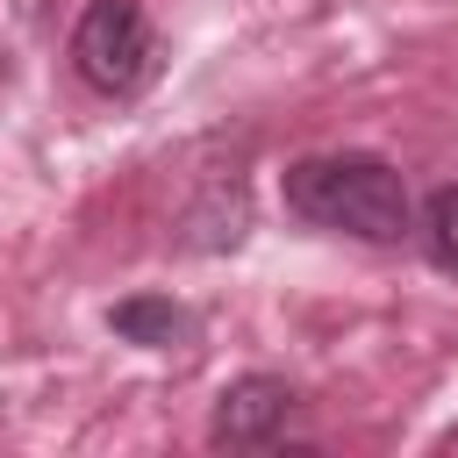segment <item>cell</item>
<instances>
[{
	"mask_svg": "<svg viewBox=\"0 0 458 458\" xmlns=\"http://www.w3.org/2000/svg\"><path fill=\"white\" fill-rule=\"evenodd\" d=\"M286 208L301 222H322L365 243H394L408 229V186L372 150H322V157L286 165Z\"/></svg>",
	"mask_w": 458,
	"mask_h": 458,
	"instance_id": "6da1fadb",
	"label": "cell"
},
{
	"mask_svg": "<svg viewBox=\"0 0 458 458\" xmlns=\"http://www.w3.org/2000/svg\"><path fill=\"white\" fill-rule=\"evenodd\" d=\"M72 64L107 100L143 93L157 72V29H150L143 0H86V14L72 29Z\"/></svg>",
	"mask_w": 458,
	"mask_h": 458,
	"instance_id": "7a4b0ae2",
	"label": "cell"
},
{
	"mask_svg": "<svg viewBox=\"0 0 458 458\" xmlns=\"http://www.w3.org/2000/svg\"><path fill=\"white\" fill-rule=\"evenodd\" d=\"M293 386L272 379V372H243L215 394V415H208V444L215 451H272L293 422Z\"/></svg>",
	"mask_w": 458,
	"mask_h": 458,
	"instance_id": "3957f363",
	"label": "cell"
},
{
	"mask_svg": "<svg viewBox=\"0 0 458 458\" xmlns=\"http://www.w3.org/2000/svg\"><path fill=\"white\" fill-rule=\"evenodd\" d=\"M107 329L129 336V344H143V351H179V344H193L200 322H193L172 293H129V301L107 308Z\"/></svg>",
	"mask_w": 458,
	"mask_h": 458,
	"instance_id": "277c9868",
	"label": "cell"
},
{
	"mask_svg": "<svg viewBox=\"0 0 458 458\" xmlns=\"http://www.w3.org/2000/svg\"><path fill=\"white\" fill-rule=\"evenodd\" d=\"M422 243L444 272H458V186H437L429 208H422Z\"/></svg>",
	"mask_w": 458,
	"mask_h": 458,
	"instance_id": "5b68a950",
	"label": "cell"
},
{
	"mask_svg": "<svg viewBox=\"0 0 458 458\" xmlns=\"http://www.w3.org/2000/svg\"><path fill=\"white\" fill-rule=\"evenodd\" d=\"M444 451H458V429H444Z\"/></svg>",
	"mask_w": 458,
	"mask_h": 458,
	"instance_id": "8992f818",
	"label": "cell"
}]
</instances>
